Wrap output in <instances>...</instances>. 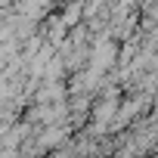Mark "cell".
<instances>
[{
  "label": "cell",
  "mask_w": 158,
  "mask_h": 158,
  "mask_svg": "<svg viewBox=\"0 0 158 158\" xmlns=\"http://www.w3.org/2000/svg\"><path fill=\"white\" fill-rule=\"evenodd\" d=\"M81 13H84V3H71V6H65V13H62V22L71 28V25H77Z\"/></svg>",
  "instance_id": "obj_1"
}]
</instances>
